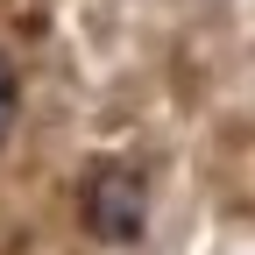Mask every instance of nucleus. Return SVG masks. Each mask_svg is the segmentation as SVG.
Returning <instances> with one entry per match:
<instances>
[{
  "instance_id": "obj_1",
  "label": "nucleus",
  "mask_w": 255,
  "mask_h": 255,
  "mask_svg": "<svg viewBox=\"0 0 255 255\" xmlns=\"http://www.w3.org/2000/svg\"><path fill=\"white\" fill-rule=\"evenodd\" d=\"M78 220L100 248H135L149 234V177L135 163H92L78 184Z\"/></svg>"
},
{
  "instance_id": "obj_2",
  "label": "nucleus",
  "mask_w": 255,
  "mask_h": 255,
  "mask_svg": "<svg viewBox=\"0 0 255 255\" xmlns=\"http://www.w3.org/2000/svg\"><path fill=\"white\" fill-rule=\"evenodd\" d=\"M14 121H21V71H14V57L0 50V149H7Z\"/></svg>"
}]
</instances>
